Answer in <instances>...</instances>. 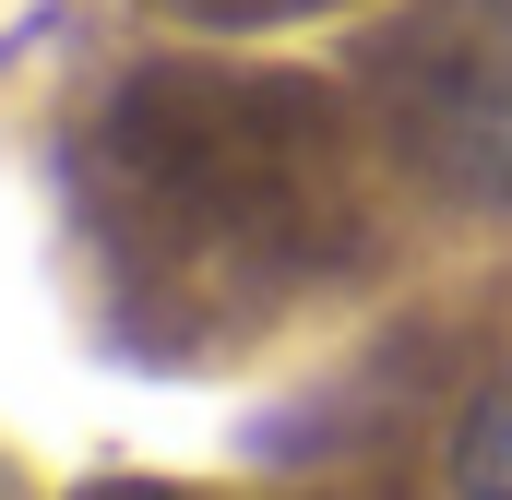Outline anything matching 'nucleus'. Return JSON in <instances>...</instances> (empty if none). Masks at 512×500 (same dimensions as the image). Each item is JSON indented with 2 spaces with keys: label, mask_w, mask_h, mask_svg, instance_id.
I'll list each match as a JSON object with an SVG mask.
<instances>
[{
  "label": "nucleus",
  "mask_w": 512,
  "mask_h": 500,
  "mask_svg": "<svg viewBox=\"0 0 512 500\" xmlns=\"http://www.w3.org/2000/svg\"><path fill=\"white\" fill-rule=\"evenodd\" d=\"M72 203L131 358H227L370 250L334 84L227 60H131L72 131Z\"/></svg>",
  "instance_id": "1"
},
{
  "label": "nucleus",
  "mask_w": 512,
  "mask_h": 500,
  "mask_svg": "<svg viewBox=\"0 0 512 500\" xmlns=\"http://www.w3.org/2000/svg\"><path fill=\"white\" fill-rule=\"evenodd\" d=\"M453 500H512V381H489L453 429Z\"/></svg>",
  "instance_id": "2"
},
{
  "label": "nucleus",
  "mask_w": 512,
  "mask_h": 500,
  "mask_svg": "<svg viewBox=\"0 0 512 500\" xmlns=\"http://www.w3.org/2000/svg\"><path fill=\"white\" fill-rule=\"evenodd\" d=\"M191 24H286V12H322V0H179Z\"/></svg>",
  "instance_id": "3"
}]
</instances>
